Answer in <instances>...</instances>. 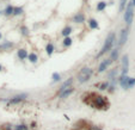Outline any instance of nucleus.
<instances>
[{
  "instance_id": "obj_1",
  "label": "nucleus",
  "mask_w": 135,
  "mask_h": 130,
  "mask_svg": "<svg viewBox=\"0 0 135 130\" xmlns=\"http://www.w3.org/2000/svg\"><path fill=\"white\" fill-rule=\"evenodd\" d=\"M81 100L85 105L98 111H107L110 109V100L108 97L97 92H86L81 95Z\"/></svg>"
},
{
  "instance_id": "obj_2",
  "label": "nucleus",
  "mask_w": 135,
  "mask_h": 130,
  "mask_svg": "<svg viewBox=\"0 0 135 130\" xmlns=\"http://www.w3.org/2000/svg\"><path fill=\"white\" fill-rule=\"evenodd\" d=\"M115 42H116V34L114 31H110L109 34H108L107 38H105V41H104V43H103V45H102V48H100L99 53L95 56V59L99 60L100 57L104 56L107 53L111 51V49H112V47H114Z\"/></svg>"
},
{
  "instance_id": "obj_3",
  "label": "nucleus",
  "mask_w": 135,
  "mask_h": 130,
  "mask_svg": "<svg viewBox=\"0 0 135 130\" xmlns=\"http://www.w3.org/2000/svg\"><path fill=\"white\" fill-rule=\"evenodd\" d=\"M92 74H93V69L87 66H84L79 69V72L77 73V80L79 84H85L91 79Z\"/></svg>"
},
{
  "instance_id": "obj_4",
  "label": "nucleus",
  "mask_w": 135,
  "mask_h": 130,
  "mask_svg": "<svg viewBox=\"0 0 135 130\" xmlns=\"http://www.w3.org/2000/svg\"><path fill=\"white\" fill-rule=\"evenodd\" d=\"M133 17H134V6L131 4V1H128L123 13V19L127 24V28H129L133 23Z\"/></svg>"
},
{
  "instance_id": "obj_5",
  "label": "nucleus",
  "mask_w": 135,
  "mask_h": 130,
  "mask_svg": "<svg viewBox=\"0 0 135 130\" xmlns=\"http://www.w3.org/2000/svg\"><path fill=\"white\" fill-rule=\"evenodd\" d=\"M118 84L123 90H130L131 87L135 86V78H130L128 75H119Z\"/></svg>"
},
{
  "instance_id": "obj_6",
  "label": "nucleus",
  "mask_w": 135,
  "mask_h": 130,
  "mask_svg": "<svg viewBox=\"0 0 135 130\" xmlns=\"http://www.w3.org/2000/svg\"><path fill=\"white\" fill-rule=\"evenodd\" d=\"M26 98H28V94L23 93V94H17L14 97H12V98H5V99H0V100L1 102H6L8 104H19V103L24 102Z\"/></svg>"
},
{
  "instance_id": "obj_7",
  "label": "nucleus",
  "mask_w": 135,
  "mask_h": 130,
  "mask_svg": "<svg viewBox=\"0 0 135 130\" xmlns=\"http://www.w3.org/2000/svg\"><path fill=\"white\" fill-rule=\"evenodd\" d=\"M111 60L109 59H105V60H103L102 62L99 63V66H98V68H97V73L98 74H102V73H104V72H107V69L109 67H110V64H111Z\"/></svg>"
},
{
  "instance_id": "obj_8",
  "label": "nucleus",
  "mask_w": 135,
  "mask_h": 130,
  "mask_svg": "<svg viewBox=\"0 0 135 130\" xmlns=\"http://www.w3.org/2000/svg\"><path fill=\"white\" fill-rule=\"evenodd\" d=\"M72 22L76 23V24H84L86 22V16H85V13L81 11L77 12L76 14L72 17Z\"/></svg>"
},
{
  "instance_id": "obj_9",
  "label": "nucleus",
  "mask_w": 135,
  "mask_h": 130,
  "mask_svg": "<svg viewBox=\"0 0 135 130\" xmlns=\"http://www.w3.org/2000/svg\"><path fill=\"white\" fill-rule=\"evenodd\" d=\"M128 35H129V28H124L121 30L119 34V38H118V48L122 47L128 40Z\"/></svg>"
},
{
  "instance_id": "obj_10",
  "label": "nucleus",
  "mask_w": 135,
  "mask_h": 130,
  "mask_svg": "<svg viewBox=\"0 0 135 130\" xmlns=\"http://www.w3.org/2000/svg\"><path fill=\"white\" fill-rule=\"evenodd\" d=\"M73 83H74V78H73V76L68 78V79L66 80V81H64V83H62V85L60 86V88L57 90V92H56V94L59 95L61 92H64L65 90H67V88L72 87V86H73Z\"/></svg>"
},
{
  "instance_id": "obj_11",
  "label": "nucleus",
  "mask_w": 135,
  "mask_h": 130,
  "mask_svg": "<svg viewBox=\"0 0 135 130\" xmlns=\"http://www.w3.org/2000/svg\"><path fill=\"white\" fill-rule=\"evenodd\" d=\"M128 71H129V56L126 55L122 56V71H121V75H127Z\"/></svg>"
},
{
  "instance_id": "obj_12",
  "label": "nucleus",
  "mask_w": 135,
  "mask_h": 130,
  "mask_svg": "<svg viewBox=\"0 0 135 130\" xmlns=\"http://www.w3.org/2000/svg\"><path fill=\"white\" fill-rule=\"evenodd\" d=\"M14 47V43L12 41H4L3 43L0 44V51H7L11 50L12 48Z\"/></svg>"
},
{
  "instance_id": "obj_13",
  "label": "nucleus",
  "mask_w": 135,
  "mask_h": 130,
  "mask_svg": "<svg viewBox=\"0 0 135 130\" xmlns=\"http://www.w3.org/2000/svg\"><path fill=\"white\" fill-rule=\"evenodd\" d=\"M86 23H87L88 28L91 29V30H98L99 29V23H98V20L96 19V18H88L86 20Z\"/></svg>"
},
{
  "instance_id": "obj_14",
  "label": "nucleus",
  "mask_w": 135,
  "mask_h": 130,
  "mask_svg": "<svg viewBox=\"0 0 135 130\" xmlns=\"http://www.w3.org/2000/svg\"><path fill=\"white\" fill-rule=\"evenodd\" d=\"M74 91H76V88L72 86V87H69V88H67V90H65L64 92H61L59 94V98L60 99H66V98H68V97H71L73 93H74Z\"/></svg>"
},
{
  "instance_id": "obj_15",
  "label": "nucleus",
  "mask_w": 135,
  "mask_h": 130,
  "mask_svg": "<svg viewBox=\"0 0 135 130\" xmlns=\"http://www.w3.org/2000/svg\"><path fill=\"white\" fill-rule=\"evenodd\" d=\"M28 55H29V53H28V50H26L25 48H19V49L17 50V57H18L20 61L26 60V59H28Z\"/></svg>"
},
{
  "instance_id": "obj_16",
  "label": "nucleus",
  "mask_w": 135,
  "mask_h": 130,
  "mask_svg": "<svg viewBox=\"0 0 135 130\" xmlns=\"http://www.w3.org/2000/svg\"><path fill=\"white\" fill-rule=\"evenodd\" d=\"M44 50H46V54H47L48 56H52L53 54H54V51H55V45H54V43H53V42H48V43L46 44Z\"/></svg>"
},
{
  "instance_id": "obj_17",
  "label": "nucleus",
  "mask_w": 135,
  "mask_h": 130,
  "mask_svg": "<svg viewBox=\"0 0 135 130\" xmlns=\"http://www.w3.org/2000/svg\"><path fill=\"white\" fill-rule=\"evenodd\" d=\"M119 57V48H114V49H111V53H110V56H109V59L111 60V62H114V61H116V60H118Z\"/></svg>"
},
{
  "instance_id": "obj_18",
  "label": "nucleus",
  "mask_w": 135,
  "mask_h": 130,
  "mask_svg": "<svg viewBox=\"0 0 135 130\" xmlns=\"http://www.w3.org/2000/svg\"><path fill=\"white\" fill-rule=\"evenodd\" d=\"M30 63H32V64H36V63L38 62V60H40V57H38V55L36 54V53H34V51H31V53H29L28 55V59H26Z\"/></svg>"
},
{
  "instance_id": "obj_19",
  "label": "nucleus",
  "mask_w": 135,
  "mask_h": 130,
  "mask_svg": "<svg viewBox=\"0 0 135 130\" xmlns=\"http://www.w3.org/2000/svg\"><path fill=\"white\" fill-rule=\"evenodd\" d=\"M107 7H108V3L105 0H100V1H98L96 4V11L97 12H103Z\"/></svg>"
},
{
  "instance_id": "obj_20",
  "label": "nucleus",
  "mask_w": 135,
  "mask_h": 130,
  "mask_svg": "<svg viewBox=\"0 0 135 130\" xmlns=\"http://www.w3.org/2000/svg\"><path fill=\"white\" fill-rule=\"evenodd\" d=\"M13 10H14V6L11 4L6 5V7L4 8V11H3V14H4L5 17H11L12 14H13Z\"/></svg>"
},
{
  "instance_id": "obj_21",
  "label": "nucleus",
  "mask_w": 135,
  "mask_h": 130,
  "mask_svg": "<svg viewBox=\"0 0 135 130\" xmlns=\"http://www.w3.org/2000/svg\"><path fill=\"white\" fill-rule=\"evenodd\" d=\"M72 32H73V28H72L71 25H66V26L61 30V36H64V38L65 37H69Z\"/></svg>"
},
{
  "instance_id": "obj_22",
  "label": "nucleus",
  "mask_w": 135,
  "mask_h": 130,
  "mask_svg": "<svg viewBox=\"0 0 135 130\" xmlns=\"http://www.w3.org/2000/svg\"><path fill=\"white\" fill-rule=\"evenodd\" d=\"M19 32L23 37H29L30 36V30L26 25H20L19 26Z\"/></svg>"
},
{
  "instance_id": "obj_23",
  "label": "nucleus",
  "mask_w": 135,
  "mask_h": 130,
  "mask_svg": "<svg viewBox=\"0 0 135 130\" xmlns=\"http://www.w3.org/2000/svg\"><path fill=\"white\" fill-rule=\"evenodd\" d=\"M109 86H110V81L109 80H105V81H103V83H99L96 85V87L97 88H99L100 91H108V88H109Z\"/></svg>"
},
{
  "instance_id": "obj_24",
  "label": "nucleus",
  "mask_w": 135,
  "mask_h": 130,
  "mask_svg": "<svg viewBox=\"0 0 135 130\" xmlns=\"http://www.w3.org/2000/svg\"><path fill=\"white\" fill-rule=\"evenodd\" d=\"M24 13V7L23 6H14V10H13V14L12 17H19Z\"/></svg>"
},
{
  "instance_id": "obj_25",
  "label": "nucleus",
  "mask_w": 135,
  "mask_h": 130,
  "mask_svg": "<svg viewBox=\"0 0 135 130\" xmlns=\"http://www.w3.org/2000/svg\"><path fill=\"white\" fill-rule=\"evenodd\" d=\"M73 44V40H72V37L69 36V37H65L64 40H62V45H64V48H69Z\"/></svg>"
},
{
  "instance_id": "obj_26",
  "label": "nucleus",
  "mask_w": 135,
  "mask_h": 130,
  "mask_svg": "<svg viewBox=\"0 0 135 130\" xmlns=\"http://www.w3.org/2000/svg\"><path fill=\"white\" fill-rule=\"evenodd\" d=\"M52 83L53 84H56V83H60L61 81V74L60 73H57V72H54L52 74Z\"/></svg>"
},
{
  "instance_id": "obj_27",
  "label": "nucleus",
  "mask_w": 135,
  "mask_h": 130,
  "mask_svg": "<svg viewBox=\"0 0 135 130\" xmlns=\"http://www.w3.org/2000/svg\"><path fill=\"white\" fill-rule=\"evenodd\" d=\"M127 3H128V0H119L118 13H121V12L124 11V8H126V6H127Z\"/></svg>"
},
{
  "instance_id": "obj_28",
  "label": "nucleus",
  "mask_w": 135,
  "mask_h": 130,
  "mask_svg": "<svg viewBox=\"0 0 135 130\" xmlns=\"http://www.w3.org/2000/svg\"><path fill=\"white\" fill-rule=\"evenodd\" d=\"M29 126L25 125V124H18V125L13 126V130H28Z\"/></svg>"
},
{
  "instance_id": "obj_29",
  "label": "nucleus",
  "mask_w": 135,
  "mask_h": 130,
  "mask_svg": "<svg viewBox=\"0 0 135 130\" xmlns=\"http://www.w3.org/2000/svg\"><path fill=\"white\" fill-rule=\"evenodd\" d=\"M87 130H103V128H102V126L93 125V124H90V126L87 128Z\"/></svg>"
},
{
  "instance_id": "obj_30",
  "label": "nucleus",
  "mask_w": 135,
  "mask_h": 130,
  "mask_svg": "<svg viewBox=\"0 0 135 130\" xmlns=\"http://www.w3.org/2000/svg\"><path fill=\"white\" fill-rule=\"evenodd\" d=\"M1 71H4V66H3V64L0 63V72H1Z\"/></svg>"
},
{
  "instance_id": "obj_31",
  "label": "nucleus",
  "mask_w": 135,
  "mask_h": 130,
  "mask_svg": "<svg viewBox=\"0 0 135 130\" xmlns=\"http://www.w3.org/2000/svg\"><path fill=\"white\" fill-rule=\"evenodd\" d=\"M131 4H133V6H135V0H131Z\"/></svg>"
},
{
  "instance_id": "obj_32",
  "label": "nucleus",
  "mask_w": 135,
  "mask_h": 130,
  "mask_svg": "<svg viewBox=\"0 0 135 130\" xmlns=\"http://www.w3.org/2000/svg\"><path fill=\"white\" fill-rule=\"evenodd\" d=\"M1 38H3V34L0 32V40H1Z\"/></svg>"
},
{
  "instance_id": "obj_33",
  "label": "nucleus",
  "mask_w": 135,
  "mask_h": 130,
  "mask_svg": "<svg viewBox=\"0 0 135 130\" xmlns=\"http://www.w3.org/2000/svg\"><path fill=\"white\" fill-rule=\"evenodd\" d=\"M1 13H3V12H1V11H0V14H1Z\"/></svg>"
}]
</instances>
